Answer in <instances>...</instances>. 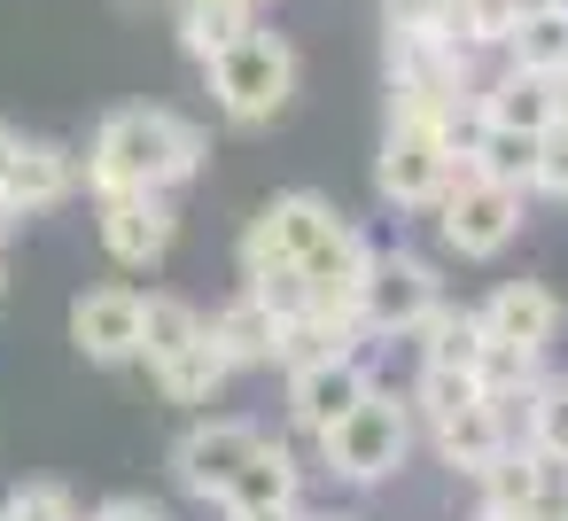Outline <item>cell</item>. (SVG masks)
Here are the masks:
<instances>
[{"label":"cell","mask_w":568,"mask_h":521,"mask_svg":"<svg viewBox=\"0 0 568 521\" xmlns=\"http://www.w3.org/2000/svg\"><path fill=\"white\" fill-rule=\"evenodd\" d=\"M389 32H444V0H382Z\"/></svg>","instance_id":"32"},{"label":"cell","mask_w":568,"mask_h":521,"mask_svg":"<svg viewBox=\"0 0 568 521\" xmlns=\"http://www.w3.org/2000/svg\"><path fill=\"white\" fill-rule=\"evenodd\" d=\"M203 335V311L195 304H180V296H141V358H149V374L172 358V350H187Z\"/></svg>","instance_id":"25"},{"label":"cell","mask_w":568,"mask_h":521,"mask_svg":"<svg viewBox=\"0 0 568 521\" xmlns=\"http://www.w3.org/2000/svg\"><path fill=\"white\" fill-rule=\"evenodd\" d=\"M242 521H312V513H296V505H273V513H242Z\"/></svg>","instance_id":"34"},{"label":"cell","mask_w":568,"mask_h":521,"mask_svg":"<svg viewBox=\"0 0 568 521\" xmlns=\"http://www.w3.org/2000/svg\"><path fill=\"white\" fill-rule=\"evenodd\" d=\"M320 521H351V513H320Z\"/></svg>","instance_id":"39"},{"label":"cell","mask_w":568,"mask_h":521,"mask_svg":"<svg viewBox=\"0 0 568 521\" xmlns=\"http://www.w3.org/2000/svg\"><path fill=\"white\" fill-rule=\"evenodd\" d=\"M335 226H343V211H335L327 195H312V187L273 195V203L250 218V234H242V273H265V265H304V257H312Z\"/></svg>","instance_id":"4"},{"label":"cell","mask_w":568,"mask_h":521,"mask_svg":"<svg viewBox=\"0 0 568 521\" xmlns=\"http://www.w3.org/2000/svg\"><path fill=\"white\" fill-rule=\"evenodd\" d=\"M374 257H382V249H374V242H366V234L343 218V226H335V234H327V242L304 257L312 304H358V288H366V273H374Z\"/></svg>","instance_id":"16"},{"label":"cell","mask_w":568,"mask_h":521,"mask_svg":"<svg viewBox=\"0 0 568 521\" xmlns=\"http://www.w3.org/2000/svg\"><path fill=\"white\" fill-rule=\"evenodd\" d=\"M560 9H568V0H560Z\"/></svg>","instance_id":"42"},{"label":"cell","mask_w":568,"mask_h":521,"mask_svg":"<svg viewBox=\"0 0 568 521\" xmlns=\"http://www.w3.org/2000/svg\"><path fill=\"white\" fill-rule=\"evenodd\" d=\"M537 141H545V133H514V125H483L467 156H475V172H483V180H498V187H521V195H529V172H537Z\"/></svg>","instance_id":"24"},{"label":"cell","mask_w":568,"mask_h":521,"mask_svg":"<svg viewBox=\"0 0 568 521\" xmlns=\"http://www.w3.org/2000/svg\"><path fill=\"white\" fill-rule=\"evenodd\" d=\"M87 521H164V505H149V498H102Z\"/></svg>","instance_id":"33"},{"label":"cell","mask_w":568,"mask_h":521,"mask_svg":"<svg viewBox=\"0 0 568 521\" xmlns=\"http://www.w3.org/2000/svg\"><path fill=\"white\" fill-rule=\"evenodd\" d=\"M552 521H568V513H552Z\"/></svg>","instance_id":"41"},{"label":"cell","mask_w":568,"mask_h":521,"mask_svg":"<svg viewBox=\"0 0 568 521\" xmlns=\"http://www.w3.org/2000/svg\"><path fill=\"white\" fill-rule=\"evenodd\" d=\"M444 304V280L428 257H405V249H382L366 288H358V311H366V335H420V319Z\"/></svg>","instance_id":"7"},{"label":"cell","mask_w":568,"mask_h":521,"mask_svg":"<svg viewBox=\"0 0 568 521\" xmlns=\"http://www.w3.org/2000/svg\"><path fill=\"white\" fill-rule=\"evenodd\" d=\"M514 24H521L514 0H444V32L459 48H475V55H506Z\"/></svg>","instance_id":"23"},{"label":"cell","mask_w":568,"mask_h":521,"mask_svg":"<svg viewBox=\"0 0 568 521\" xmlns=\"http://www.w3.org/2000/svg\"><path fill=\"white\" fill-rule=\"evenodd\" d=\"M234 381V358L219 350V335H211V319H203V335L187 343V350H172L164 366H156V389L172 397V405H211L219 389Z\"/></svg>","instance_id":"17"},{"label":"cell","mask_w":568,"mask_h":521,"mask_svg":"<svg viewBox=\"0 0 568 521\" xmlns=\"http://www.w3.org/2000/svg\"><path fill=\"white\" fill-rule=\"evenodd\" d=\"M71 343L94 366H133L141 358V296L133 288H87L71 304Z\"/></svg>","instance_id":"12"},{"label":"cell","mask_w":568,"mask_h":521,"mask_svg":"<svg viewBox=\"0 0 568 521\" xmlns=\"http://www.w3.org/2000/svg\"><path fill=\"white\" fill-rule=\"evenodd\" d=\"M467 405H483V381H475V374H459V366H420V389H413V412H420V420H452V412H467Z\"/></svg>","instance_id":"28"},{"label":"cell","mask_w":568,"mask_h":521,"mask_svg":"<svg viewBox=\"0 0 568 521\" xmlns=\"http://www.w3.org/2000/svg\"><path fill=\"white\" fill-rule=\"evenodd\" d=\"M9 164H17V133L0 125V180H9Z\"/></svg>","instance_id":"35"},{"label":"cell","mask_w":568,"mask_h":521,"mask_svg":"<svg viewBox=\"0 0 568 521\" xmlns=\"http://www.w3.org/2000/svg\"><path fill=\"white\" fill-rule=\"evenodd\" d=\"M537 366H545V350H529V343H498V335H483V358H475V381H483V397H521V389L537 381Z\"/></svg>","instance_id":"27"},{"label":"cell","mask_w":568,"mask_h":521,"mask_svg":"<svg viewBox=\"0 0 568 521\" xmlns=\"http://www.w3.org/2000/svg\"><path fill=\"white\" fill-rule=\"evenodd\" d=\"M296 459L281 451V443H265L226 490H219V505H226V521H242V513H273V505H296Z\"/></svg>","instance_id":"18"},{"label":"cell","mask_w":568,"mask_h":521,"mask_svg":"<svg viewBox=\"0 0 568 521\" xmlns=\"http://www.w3.org/2000/svg\"><path fill=\"white\" fill-rule=\"evenodd\" d=\"M506 63L514 71H537V79H568V9L521 17L514 40H506Z\"/></svg>","instance_id":"22"},{"label":"cell","mask_w":568,"mask_h":521,"mask_svg":"<svg viewBox=\"0 0 568 521\" xmlns=\"http://www.w3.org/2000/svg\"><path fill=\"white\" fill-rule=\"evenodd\" d=\"M514 9H521V17H545V9H560V0H514Z\"/></svg>","instance_id":"36"},{"label":"cell","mask_w":568,"mask_h":521,"mask_svg":"<svg viewBox=\"0 0 568 521\" xmlns=\"http://www.w3.org/2000/svg\"><path fill=\"white\" fill-rule=\"evenodd\" d=\"M79 180H87V156H71L63 141H17V164H9V180H0V203H9L17 218H40V211L71 203Z\"/></svg>","instance_id":"10"},{"label":"cell","mask_w":568,"mask_h":521,"mask_svg":"<svg viewBox=\"0 0 568 521\" xmlns=\"http://www.w3.org/2000/svg\"><path fill=\"white\" fill-rule=\"evenodd\" d=\"M436 234H444L452 257H498V249L521 234V187H498V180H459V187H444Z\"/></svg>","instance_id":"6"},{"label":"cell","mask_w":568,"mask_h":521,"mask_svg":"<svg viewBox=\"0 0 568 521\" xmlns=\"http://www.w3.org/2000/svg\"><path fill=\"white\" fill-rule=\"evenodd\" d=\"M475 311H483V335H498V343L552 350V335H560V296H552L545 280H506V288H490Z\"/></svg>","instance_id":"14"},{"label":"cell","mask_w":568,"mask_h":521,"mask_svg":"<svg viewBox=\"0 0 568 521\" xmlns=\"http://www.w3.org/2000/svg\"><path fill=\"white\" fill-rule=\"evenodd\" d=\"M475 358H483V311L436 304V311L420 319V366H459V374H475Z\"/></svg>","instance_id":"21"},{"label":"cell","mask_w":568,"mask_h":521,"mask_svg":"<svg viewBox=\"0 0 568 521\" xmlns=\"http://www.w3.org/2000/svg\"><path fill=\"white\" fill-rule=\"evenodd\" d=\"M172 234H180V218H172L164 195H149V187L102 195V249H110L118 265H133V273H141V265H164Z\"/></svg>","instance_id":"11"},{"label":"cell","mask_w":568,"mask_h":521,"mask_svg":"<svg viewBox=\"0 0 568 521\" xmlns=\"http://www.w3.org/2000/svg\"><path fill=\"white\" fill-rule=\"evenodd\" d=\"M203 133L187 125V118H172V110H110L102 118V133H94V149H87V187H94V203L102 195H133V187H149V195H172V187H187L195 172H203Z\"/></svg>","instance_id":"1"},{"label":"cell","mask_w":568,"mask_h":521,"mask_svg":"<svg viewBox=\"0 0 568 521\" xmlns=\"http://www.w3.org/2000/svg\"><path fill=\"white\" fill-rule=\"evenodd\" d=\"M475 110H483V125L545 133V125H560V79H537V71H514V63H506L498 79H483Z\"/></svg>","instance_id":"15"},{"label":"cell","mask_w":568,"mask_h":521,"mask_svg":"<svg viewBox=\"0 0 568 521\" xmlns=\"http://www.w3.org/2000/svg\"><path fill=\"white\" fill-rule=\"evenodd\" d=\"M9 218H17V211H9V203H0V234H9Z\"/></svg>","instance_id":"37"},{"label":"cell","mask_w":568,"mask_h":521,"mask_svg":"<svg viewBox=\"0 0 568 521\" xmlns=\"http://www.w3.org/2000/svg\"><path fill=\"white\" fill-rule=\"evenodd\" d=\"M529 195L568 203V125H545V141H537V172H529Z\"/></svg>","instance_id":"31"},{"label":"cell","mask_w":568,"mask_h":521,"mask_svg":"<svg viewBox=\"0 0 568 521\" xmlns=\"http://www.w3.org/2000/svg\"><path fill=\"white\" fill-rule=\"evenodd\" d=\"M257 17L242 9V0H180V48L195 55V63H211V55H226L242 32H250Z\"/></svg>","instance_id":"20"},{"label":"cell","mask_w":568,"mask_h":521,"mask_svg":"<svg viewBox=\"0 0 568 521\" xmlns=\"http://www.w3.org/2000/svg\"><path fill=\"white\" fill-rule=\"evenodd\" d=\"M374 187L389 211H436L444 187H452V149L436 125H389L382 133V164H374Z\"/></svg>","instance_id":"5"},{"label":"cell","mask_w":568,"mask_h":521,"mask_svg":"<svg viewBox=\"0 0 568 521\" xmlns=\"http://www.w3.org/2000/svg\"><path fill=\"white\" fill-rule=\"evenodd\" d=\"M250 280V296L273 311V319H304L312 311V280H304V265H265V273H242Z\"/></svg>","instance_id":"29"},{"label":"cell","mask_w":568,"mask_h":521,"mask_svg":"<svg viewBox=\"0 0 568 521\" xmlns=\"http://www.w3.org/2000/svg\"><path fill=\"white\" fill-rule=\"evenodd\" d=\"M475 482H483V505H537V513H545V459L521 451V443H514L498 467H483Z\"/></svg>","instance_id":"26"},{"label":"cell","mask_w":568,"mask_h":521,"mask_svg":"<svg viewBox=\"0 0 568 521\" xmlns=\"http://www.w3.org/2000/svg\"><path fill=\"white\" fill-rule=\"evenodd\" d=\"M0 521H79V505L63 482H24V490L0 498Z\"/></svg>","instance_id":"30"},{"label":"cell","mask_w":568,"mask_h":521,"mask_svg":"<svg viewBox=\"0 0 568 521\" xmlns=\"http://www.w3.org/2000/svg\"><path fill=\"white\" fill-rule=\"evenodd\" d=\"M312 443H320L327 474H343V482H389V474L405 467V451H413V405H397L389 389H366V397H358L335 428H320Z\"/></svg>","instance_id":"3"},{"label":"cell","mask_w":568,"mask_h":521,"mask_svg":"<svg viewBox=\"0 0 568 521\" xmlns=\"http://www.w3.org/2000/svg\"><path fill=\"white\" fill-rule=\"evenodd\" d=\"M265 443H273V436H265L257 420H203V428H187V436L172 443V474H180V490L219 498V490H226Z\"/></svg>","instance_id":"8"},{"label":"cell","mask_w":568,"mask_h":521,"mask_svg":"<svg viewBox=\"0 0 568 521\" xmlns=\"http://www.w3.org/2000/svg\"><path fill=\"white\" fill-rule=\"evenodd\" d=\"M0 296H9V265H0Z\"/></svg>","instance_id":"38"},{"label":"cell","mask_w":568,"mask_h":521,"mask_svg":"<svg viewBox=\"0 0 568 521\" xmlns=\"http://www.w3.org/2000/svg\"><path fill=\"white\" fill-rule=\"evenodd\" d=\"M250 9H265V0H250Z\"/></svg>","instance_id":"40"},{"label":"cell","mask_w":568,"mask_h":521,"mask_svg":"<svg viewBox=\"0 0 568 521\" xmlns=\"http://www.w3.org/2000/svg\"><path fill=\"white\" fill-rule=\"evenodd\" d=\"M211 335H219V350H226V358H234V374H242V366H273V335H281V319L242 288V296L211 319Z\"/></svg>","instance_id":"19"},{"label":"cell","mask_w":568,"mask_h":521,"mask_svg":"<svg viewBox=\"0 0 568 521\" xmlns=\"http://www.w3.org/2000/svg\"><path fill=\"white\" fill-rule=\"evenodd\" d=\"M211 71V94H219V110L234 118V125H273L281 110H288V94H296V48L281 40V32H265V24H250L226 55H211L203 63Z\"/></svg>","instance_id":"2"},{"label":"cell","mask_w":568,"mask_h":521,"mask_svg":"<svg viewBox=\"0 0 568 521\" xmlns=\"http://www.w3.org/2000/svg\"><path fill=\"white\" fill-rule=\"evenodd\" d=\"M428 428H436V459L459 467V474H483V467H498L514 451V412L498 397H483V405H467L452 420H428Z\"/></svg>","instance_id":"13"},{"label":"cell","mask_w":568,"mask_h":521,"mask_svg":"<svg viewBox=\"0 0 568 521\" xmlns=\"http://www.w3.org/2000/svg\"><path fill=\"white\" fill-rule=\"evenodd\" d=\"M366 389H374L366 358H358V350H327V358H312V366L288 374V420H296L304 436H320V428H335Z\"/></svg>","instance_id":"9"}]
</instances>
